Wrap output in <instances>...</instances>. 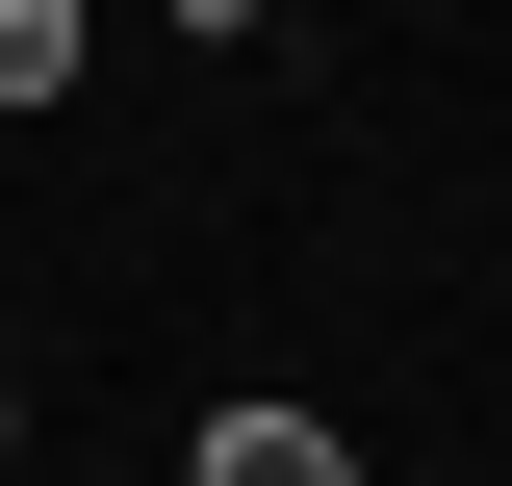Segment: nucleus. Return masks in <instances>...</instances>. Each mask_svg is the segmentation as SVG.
<instances>
[{"label": "nucleus", "instance_id": "nucleus-1", "mask_svg": "<svg viewBox=\"0 0 512 486\" xmlns=\"http://www.w3.org/2000/svg\"><path fill=\"white\" fill-rule=\"evenodd\" d=\"M180 486H384V461L308 410V384H205V410H180Z\"/></svg>", "mask_w": 512, "mask_h": 486}, {"label": "nucleus", "instance_id": "nucleus-2", "mask_svg": "<svg viewBox=\"0 0 512 486\" xmlns=\"http://www.w3.org/2000/svg\"><path fill=\"white\" fill-rule=\"evenodd\" d=\"M77 77H103V26H77V0H0V128H52Z\"/></svg>", "mask_w": 512, "mask_h": 486}, {"label": "nucleus", "instance_id": "nucleus-3", "mask_svg": "<svg viewBox=\"0 0 512 486\" xmlns=\"http://www.w3.org/2000/svg\"><path fill=\"white\" fill-rule=\"evenodd\" d=\"M0 461H26V359H0Z\"/></svg>", "mask_w": 512, "mask_h": 486}]
</instances>
